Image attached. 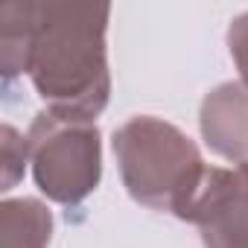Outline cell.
<instances>
[{
	"label": "cell",
	"instance_id": "277c9868",
	"mask_svg": "<svg viewBox=\"0 0 248 248\" xmlns=\"http://www.w3.org/2000/svg\"><path fill=\"white\" fill-rule=\"evenodd\" d=\"M184 219L199 222L207 248H248V164L207 170Z\"/></svg>",
	"mask_w": 248,
	"mask_h": 248
},
{
	"label": "cell",
	"instance_id": "6da1fadb",
	"mask_svg": "<svg viewBox=\"0 0 248 248\" xmlns=\"http://www.w3.org/2000/svg\"><path fill=\"white\" fill-rule=\"evenodd\" d=\"M0 21L6 73H15V62H21L56 117L85 123L105 105L108 6L3 3Z\"/></svg>",
	"mask_w": 248,
	"mask_h": 248
},
{
	"label": "cell",
	"instance_id": "5b68a950",
	"mask_svg": "<svg viewBox=\"0 0 248 248\" xmlns=\"http://www.w3.org/2000/svg\"><path fill=\"white\" fill-rule=\"evenodd\" d=\"M231 53L236 56L239 67H242V76L248 82V15H239L231 27Z\"/></svg>",
	"mask_w": 248,
	"mask_h": 248
},
{
	"label": "cell",
	"instance_id": "7a4b0ae2",
	"mask_svg": "<svg viewBox=\"0 0 248 248\" xmlns=\"http://www.w3.org/2000/svg\"><path fill=\"white\" fill-rule=\"evenodd\" d=\"M114 152L120 155L123 178L138 202L187 216L207 170L181 132L167 123L138 117L114 135Z\"/></svg>",
	"mask_w": 248,
	"mask_h": 248
},
{
	"label": "cell",
	"instance_id": "3957f363",
	"mask_svg": "<svg viewBox=\"0 0 248 248\" xmlns=\"http://www.w3.org/2000/svg\"><path fill=\"white\" fill-rule=\"evenodd\" d=\"M32 158L38 187L56 202L76 204L99 178V135L79 120L41 114L32 126Z\"/></svg>",
	"mask_w": 248,
	"mask_h": 248
}]
</instances>
